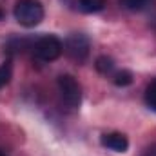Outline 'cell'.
I'll return each instance as SVG.
<instances>
[{
    "instance_id": "6da1fadb",
    "label": "cell",
    "mask_w": 156,
    "mask_h": 156,
    "mask_svg": "<svg viewBox=\"0 0 156 156\" xmlns=\"http://www.w3.org/2000/svg\"><path fill=\"white\" fill-rule=\"evenodd\" d=\"M15 20L24 27H35L44 20V5L40 0H16L13 7Z\"/></svg>"
},
{
    "instance_id": "7a4b0ae2",
    "label": "cell",
    "mask_w": 156,
    "mask_h": 156,
    "mask_svg": "<svg viewBox=\"0 0 156 156\" xmlns=\"http://www.w3.org/2000/svg\"><path fill=\"white\" fill-rule=\"evenodd\" d=\"M58 91L62 96V102L69 109H76L82 104V85L76 82V78L71 75H62L58 76Z\"/></svg>"
},
{
    "instance_id": "3957f363",
    "label": "cell",
    "mask_w": 156,
    "mask_h": 156,
    "mask_svg": "<svg viewBox=\"0 0 156 156\" xmlns=\"http://www.w3.org/2000/svg\"><path fill=\"white\" fill-rule=\"evenodd\" d=\"M33 53L37 55V58L42 60V62H53V60H56L64 53V44H62L60 38H56L55 35H45V37H40L35 42Z\"/></svg>"
},
{
    "instance_id": "277c9868",
    "label": "cell",
    "mask_w": 156,
    "mask_h": 156,
    "mask_svg": "<svg viewBox=\"0 0 156 156\" xmlns=\"http://www.w3.org/2000/svg\"><path fill=\"white\" fill-rule=\"evenodd\" d=\"M89 51H91V42L85 35L82 33H73L69 35L66 42H64V53L73 60L82 64L87 56H89Z\"/></svg>"
},
{
    "instance_id": "5b68a950",
    "label": "cell",
    "mask_w": 156,
    "mask_h": 156,
    "mask_svg": "<svg viewBox=\"0 0 156 156\" xmlns=\"http://www.w3.org/2000/svg\"><path fill=\"white\" fill-rule=\"evenodd\" d=\"M100 142H102L104 147H107V149H111L115 153H125L127 147H129V140L122 133H107V134L102 136Z\"/></svg>"
},
{
    "instance_id": "8992f818",
    "label": "cell",
    "mask_w": 156,
    "mask_h": 156,
    "mask_svg": "<svg viewBox=\"0 0 156 156\" xmlns=\"http://www.w3.org/2000/svg\"><path fill=\"white\" fill-rule=\"evenodd\" d=\"M94 67H96V71H98L100 75H105V76H107V75H111L113 69H115V60H113L111 56H98Z\"/></svg>"
},
{
    "instance_id": "52a82bcc",
    "label": "cell",
    "mask_w": 156,
    "mask_h": 156,
    "mask_svg": "<svg viewBox=\"0 0 156 156\" xmlns=\"http://www.w3.org/2000/svg\"><path fill=\"white\" fill-rule=\"evenodd\" d=\"M105 5V0H80V7L85 13H98Z\"/></svg>"
},
{
    "instance_id": "ba28073f",
    "label": "cell",
    "mask_w": 156,
    "mask_h": 156,
    "mask_svg": "<svg viewBox=\"0 0 156 156\" xmlns=\"http://www.w3.org/2000/svg\"><path fill=\"white\" fill-rule=\"evenodd\" d=\"M113 82L118 87H125V85H131L133 83V73L127 71V69H122V71H116L113 75Z\"/></svg>"
},
{
    "instance_id": "9c48e42d",
    "label": "cell",
    "mask_w": 156,
    "mask_h": 156,
    "mask_svg": "<svg viewBox=\"0 0 156 156\" xmlns=\"http://www.w3.org/2000/svg\"><path fill=\"white\" fill-rule=\"evenodd\" d=\"M11 78H13V66H11V62L7 60V62H4V64L0 66V89L5 87V85L11 82Z\"/></svg>"
},
{
    "instance_id": "30bf717a",
    "label": "cell",
    "mask_w": 156,
    "mask_h": 156,
    "mask_svg": "<svg viewBox=\"0 0 156 156\" xmlns=\"http://www.w3.org/2000/svg\"><path fill=\"white\" fill-rule=\"evenodd\" d=\"M145 102H147V105L156 111V78L147 85V91H145Z\"/></svg>"
},
{
    "instance_id": "8fae6325",
    "label": "cell",
    "mask_w": 156,
    "mask_h": 156,
    "mask_svg": "<svg viewBox=\"0 0 156 156\" xmlns=\"http://www.w3.org/2000/svg\"><path fill=\"white\" fill-rule=\"evenodd\" d=\"M142 156H156V144L149 145V147L144 151V154H142Z\"/></svg>"
},
{
    "instance_id": "7c38bea8",
    "label": "cell",
    "mask_w": 156,
    "mask_h": 156,
    "mask_svg": "<svg viewBox=\"0 0 156 156\" xmlns=\"http://www.w3.org/2000/svg\"><path fill=\"white\" fill-rule=\"evenodd\" d=\"M0 156H7V154H5V153H4V151H2V149H0Z\"/></svg>"
},
{
    "instance_id": "4fadbf2b",
    "label": "cell",
    "mask_w": 156,
    "mask_h": 156,
    "mask_svg": "<svg viewBox=\"0 0 156 156\" xmlns=\"http://www.w3.org/2000/svg\"><path fill=\"white\" fill-rule=\"evenodd\" d=\"M147 2H149V0H147Z\"/></svg>"
}]
</instances>
